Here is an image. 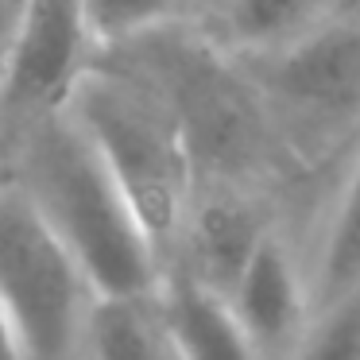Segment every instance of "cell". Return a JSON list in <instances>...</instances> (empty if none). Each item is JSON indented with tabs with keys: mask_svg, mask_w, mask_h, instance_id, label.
<instances>
[{
	"mask_svg": "<svg viewBox=\"0 0 360 360\" xmlns=\"http://www.w3.org/2000/svg\"><path fill=\"white\" fill-rule=\"evenodd\" d=\"M12 182L82 267L97 302H143L163 290L167 264L94 143L66 112L43 117L8 148Z\"/></svg>",
	"mask_w": 360,
	"mask_h": 360,
	"instance_id": "1",
	"label": "cell"
},
{
	"mask_svg": "<svg viewBox=\"0 0 360 360\" xmlns=\"http://www.w3.org/2000/svg\"><path fill=\"white\" fill-rule=\"evenodd\" d=\"M155 310L174 360H259L229 298L205 290L186 275L167 271Z\"/></svg>",
	"mask_w": 360,
	"mask_h": 360,
	"instance_id": "9",
	"label": "cell"
},
{
	"mask_svg": "<svg viewBox=\"0 0 360 360\" xmlns=\"http://www.w3.org/2000/svg\"><path fill=\"white\" fill-rule=\"evenodd\" d=\"M194 4H198V20H205L213 8H217V0H194Z\"/></svg>",
	"mask_w": 360,
	"mask_h": 360,
	"instance_id": "17",
	"label": "cell"
},
{
	"mask_svg": "<svg viewBox=\"0 0 360 360\" xmlns=\"http://www.w3.org/2000/svg\"><path fill=\"white\" fill-rule=\"evenodd\" d=\"M240 63L290 163H314L360 140V16L337 8L295 43Z\"/></svg>",
	"mask_w": 360,
	"mask_h": 360,
	"instance_id": "4",
	"label": "cell"
},
{
	"mask_svg": "<svg viewBox=\"0 0 360 360\" xmlns=\"http://www.w3.org/2000/svg\"><path fill=\"white\" fill-rule=\"evenodd\" d=\"M0 360H24L20 356V345H16V333H12L8 318L0 310Z\"/></svg>",
	"mask_w": 360,
	"mask_h": 360,
	"instance_id": "16",
	"label": "cell"
},
{
	"mask_svg": "<svg viewBox=\"0 0 360 360\" xmlns=\"http://www.w3.org/2000/svg\"><path fill=\"white\" fill-rule=\"evenodd\" d=\"M290 360H360V283L314 310Z\"/></svg>",
	"mask_w": 360,
	"mask_h": 360,
	"instance_id": "14",
	"label": "cell"
},
{
	"mask_svg": "<svg viewBox=\"0 0 360 360\" xmlns=\"http://www.w3.org/2000/svg\"><path fill=\"white\" fill-rule=\"evenodd\" d=\"M63 112L94 143L120 194L136 210L143 233L171 267L174 244L202 182L179 120L159 89L132 66L97 55Z\"/></svg>",
	"mask_w": 360,
	"mask_h": 360,
	"instance_id": "3",
	"label": "cell"
},
{
	"mask_svg": "<svg viewBox=\"0 0 360 360\" xmlns=\"http://www.w3.org/2000/svg\"><path fill=\"white\" fill-rule=\"evenodd\" d=\"M82 8H86L97 55L124 51L179 24H198L194 0H82Z\"/></svg>",
	"mask_w": 360,
	"mask_h": 360,
	"instance_id": "13",
	"label": "cell"
},
{
	"mask_svg": "<svg viewBox=\"0 0 360 360\" xmlns=\"http://www.w3.org/2000/svg\"><path fill=\"white\" fill-rule=\"evenodd\" d=\"M275 229L271 194L244 186H198L167 271L229 298Z\"/></svg>",
	"mask_w": 360,
	"mask_h": 360,
	"instance_id": "7",
	"label": "cell"
},
{
	"mask_svg": "<svg viewBox=\"0 0 360 360\" xmlns=\"http://www.w3.org/2000/svg\"><path fill=\"white\" fill-rule=\"evenodd\" d=\"M20 12H24V0H0V82L8 74V58H12V47H16Z\"/></svg>",
	"mask_w": 360,
	"mask_h": 360,
	"instance_id": "15",
	"label": "cell"
},
{
	"mask_svg": "<svg viewBox=\"0 0 360 360\" xmlns=\"http://www.w3.org/2000/svg\"><path fill=\"white\" fill-rule=\"evenodd\" d=\"M94 63L97 43L82 0H24L8 74L0 82V124L8 148L43 117L63 112Z\"/></svg>",
	"mask_w": 360,
	"mask_h": 360,
	"instance_id": "6",
	"label": "cell"
},
{
	"mask_svg": "<svg viewBox=\"0 0 360 360\" xmlns=\"http://www.w3.org/2000/svg\"><path fill=\"white\" fill-rule=\"evenodd\" d=\"M229 306L259 360H290L318 302H314L310 264L302 252H295L283 229L264 240V248L229 295Z\"/></svg>",
	"mask_w": 360,
	"mask_h": 360,
	"instance_id": "8",
	"label": "cell"
},
{
	"mask_svg": "<svg viewBox=\"0 0 360 360\" xmlns=\"http://www.w3.org/2000/svg\"><path fill=\"white\" fill-rule=\"evenodd\" d=\"M341 8L352 12V16H360V0H341Z\"/></svg>",
	"mask_w": 360,
	"mask_h": 360,
	"instance_id": "18",
	"label": "cell"
},
{
	"mask_svg": "<svg viewBox=\"0 0 360 360\" xmlns=\"http://www.w3.org/2000/svg\"><path fill=\"white\" fill-rule=\"evenodd\" d=\"M109 58L159 89L182 128L202 186L271 190L290 163L256 82L202 24H179Z\"/></svg>",
	"mask_w": 360,
	"mask_h": 360,
	"instance_id": "2",
	"label": "cell"
},
{
	"mask_svg": "<svg viewBox=\"0 0 360 360\" xmlns=\"http://www.w3.org/2000/svg\"><path fill=\"white\" fill-rule=\"evenodd\" d=\"M306 264H310L314 302L318 306L360 283V140L326 205L318 240H314V252L306 256Z\"/></svg>",
	"mask_w": 360,
	"mask_h": 360,
	"instance_id": "11",
	"label": "cell"
},
{
	"mask_svg": "<svg viewBox=\"0 0 360 360\" xmlns=\"http://www.w3.org/2000/svg\"><path fill=\"white\" fill-rule=\"evenodd\" d=\"M337 8L341 0H217V8L198 24L225 51L252 58L295 43Z\"/></svg>",
	"mask_w": 360,
	"mask_h": 360,
	"instance_id": "10",
	"label": "cell"
},
{
	"mask_svg": "<svg viewBox=\"0 0 360 360\" xmlns=\"http://www.w3.org/2000/svg\"><path fill=\"white\" fill-rule=\"evenodd\" d=\"M86 360H174L155 298L97 302L94 321H89Z\"/></svg>",
	"mask_w": 360,
	"mask_h": 360,
	"instance_id": "12",
	"label": "cell"
},
{
	"mask_svg": "<svg viewBox=\"0 0 360 360\" xmlns=\"http://www.w3.org/2000/svg\"><path fill=\"white\" fill-rule=\"evenodd\" d=\"M0 310L24 360H86L97 295L12 171L0 182Z\"/></svg>",
	"mask_w": 360,
	"mask_h": 360,
	"instance_id": "5",
	"label": "cell"
}]
</instances>
